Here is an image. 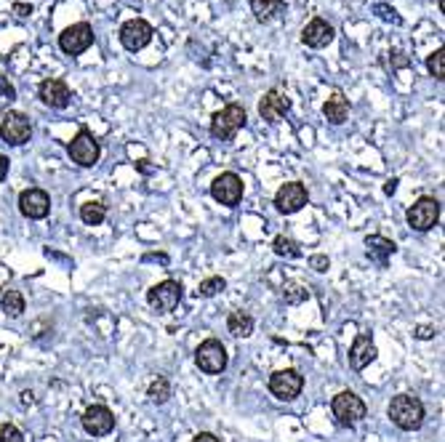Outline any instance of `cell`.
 <instances>
[{
	"mask_svg": "<svg viewBox=\"0 0 445 442\" xmlns=\"http://www.w3.org/2000/svg\"><path fill=\"white\" fill-rule=\"evenodd\" d=\"M424 413H426L424 402L419 400L416 394H395L392 402H389V408H387L389 421L395 423L397 429H403V432H416V429H421Z\"/></svg>",
	"mask_w": 445,
	"mask_h": 442,
	"instance_id": "obj_1",
	"label": "cell"
},
{
	"mask_svg": "<svg viewBox=\"0 0 445 442\" xmlns=\"http://www.w3.org/2000/svg\"><path fill=\"white\" fill-rule=\"evenodd\" d=\"M245 120H248L245 107L243 104H237V101H232V104L222 107L219 112H213L211 136L213 139H219V141H232L235 136H237V131L245 125Z\"/></svg>",
	"mask_w": 445,
	"mask_h": 442,
	"instance_id": "obj_2",
	"label": "cell"
},
{
	"mask_svg": "<svg viewBox=\"0 0 445 442\" xmlns=\"http://www.w3.org/2000/svg\"><path fill=\"white\" fill-rule=\"evenodd\" d=\"M331 413H334L339 426H354V423H360L365 418L368 408H365V402L357 394L344 389V392H339L331 400Z\"/></svg>",
	"mask_w": 445,
	"mask_h": 442,
	"instance_id": "obj_3",
	"label": "cell"
},
{
	"mask_svg": "<svg viewBox=\"0 0 445 442\" xmlns=\"http://www.w3.org/2000/svg\"><path fill=\"white\" fill-rule=\"evenodd\" d=\"M227 362H230V354L224 349V344L219 339H205V341L195 349V365L200 368L203 373L208 376H219V373L227 371Z\"/></svg>",
	"mask_w": 445,
	"mask_h": 442,
	"instance_id": "obj_4",
	"label": "cell"
},
{
	"mask_svg": "<svg viewBox=\"0 0 445 442\" xmlns=\"http://www.w3.org/2000/svg\"><path fill=\"white\" fill-rule=\"evenodd\" d=\"M405 221H408V227L416 232H429L437 227V221H440V200L437 197H419V200L408 208L405 213Z\"/></svg>",
	"mask_w": 445,
	"mask_h": 442,
	"instance_id": "obj_5",
	"label": "cell"
},
{
	"mask_svg": "<svg viewBox=\"0 0 445 442\" xmlns=\"http://www.w3.org/2000/svg\"><path fill=\"white\" fill-rule=\"evenodd\" d=\"M67 155H70V160L75 165H81V168H93L96 163H99V155H101V147L96 136H93L88 128H81L78 136L67 144Z\"/></svg>",
	"mask_w": 445,
	"mask_h": 442,
	"instance_id": "obj_6",
	"label": "cell"
},
{
	"mask_svg": "<svg viewBox=\"0 0 445 442\" xmlns=\"http://www.w3.org/2000/svg\"><path fill=\"white\" fill-rule=\"evenodd\" d=\"M32 136V120L24 115V112L9 110L0 120V139L11 144V147H21L27 144Z\"/></svg>",
	"mask_w": 445,
	"mask_h": 442,
	"instance_id": "obj_7",
	"label": "cell"
},
{
	"mask_svg": "<svg viewBox=\"0 0 445 442\" xmlns=\"http://www.w3.org/2000/svg\"><path fill=\"white\" fill-rule=\"evenodd\" d=\"M182 296H184L182 282L179 280H163V282H158V285H152L150 291H147V304H150L155 312L165 314V312H173L176 307H179Z\"/></svg>",
	"mask_w": 445,
	"mask_h": 442,
	"instance_id": "obj_8",
	"label": "cell"
},
{
	"mask_svg": "<svg viewBox=\"0 0 445 442\" xmlns=\"http://www.w3.org/2000/svg\"><path fill=\"white\" fill-rule=\"evenodd\" d=\"M93 46V27L88 21H78V24H70L67 30L59 35V48L67 53V56H81Z\"/></svg>",
	"mask_w": 445,
	"mask_h": 442,
	"instance_id": "obj_9",
	"label": "cell"
},
{
	"mask_svg": "<svg viewBox=\"0 0 445 442\" xmlns=\"http://www.w3.org/2000/svg\"><path fill=\"white\" fill-rule=\"evenodd\" d=\"M304 389V376L294 368H283V371H275L270 376V392L272 397L283 402H291L296 400Z\"/></svg>",
	"mask_w": 445,
	"mask_h": 442,
	"instance_id": "obj_10",
	"label": "cell"
},
{
	"mask_svg": "<svg viewBox=\"0 0 445 442\" xmlns=\"http://www.w3.org/2000/svg\"><path fill=\"white\" fill-rule=\"evenodd\" d=\"M211 197L216 202L227 205V208H235L237 202L243 200V179L232 171L216 176L211 184Z\"/></svg>",
	"mask_w": 445,
	"mask_h": 442,
	"instance_id": "obj_11",
	"label": "cell"
},
{
	"mask_svg": "<svg viewBox=\"0 0 445 442\" xmlns=\"http://www.w3.org/2000/svg\"><path fill=\"white\" fill-rule=\"evenodd\" d=\"M307 202H310V195H307V187L302 181H288V184H283L280 190L275 192V208L285 213V216L299 213Z\"/></svg>",
	"mask_w": 445,
	"mask_h": 442,
	"instance_id": "obj_12",
	"label": "cell"
},
{
	"mask_svg": "<svg viewBox=\"0 0 445 442\" xmlns=\"http://www.w3.org/2000/svg\"><path fill=\"white\" fill-rule=\"evenodd\" d=\"M152 35H155V30H152L150 21H144V19H128L121 27V43H123V48L131 51V53L142 51L144 46H150Z\"/></svg>",
	"mask_w": 445,
	"mask_h": 442,
	"instance_id": "obj_13",
	"label": "cell"
},
{
	"mask_svg": "<svg viewBox=\"0 0 445 442\" xmlns=\"http://www.w3.org/2000/svg\"><path fill=\"white\" fill-rule=\"evenodd\" d=\"M19 211L24 219L41 221L51 213V197L46 190H38V187H30L19 195Z\"/></svg>",
	"mask_w": 445,
	"mask_h": 442,
	"instance_id": "obj_14",
	"label": "cell"
},
{
	"mask_svg": "<svg viewBox=\"0 0 445 442\" xmlns=\"http://www.w3.org/2000/svg\"><path fill=\"white\" fill-rule=\"evenodd\" d=\"M83 429L91 434V437H107L115 429V416L107 405H91L83 413Z\"/></svg>",
	"mask_w": 445,
	"mask_h": 442,
	"instance_id": "obj_15",
	"label": "cell"
},
{
	"mask_svg": "<svg viewBox=\"0 0 445 442\" xmlns=\"http://www.w3.org/2000/svg\"><path fill=\"white\" fill-rule=\"evenodd\" d=\"M38 96H41V101L46 104V107H51V110H64L72 99L70 86L61 81V78H48V81H43L41 88H38Z\"/></svg>",
	"mask_w": 445,
	"mask_h": 442,
	"instance_id": "obj_16",
	"label": "cell"
},
{
	"mask_svg": "<svg viewBox=\"0 0 445 442\" xmlns=\"http://www.w3.org/2000/svg\"><path fill=\"white\" fill-rule=\"evenodd\" d=\"M288 110H291V99H288L285 93H280L277 88H270L262 99H259V115H262V120H267V123H277Z\"/></svg>",
	"mask_w": 445,
	"mask_h": 442,
	"instance_id": "obj_17",
	"label": "cell"
},
{
	"mask_svg": "<svg viewBox=\"0 0 445 442\" xmlns=\"http://www.w3.org/2000/svg\"><path fill=\"white\" fill-rule=\"evenodd\" d=\"M334 38H336L334 27L325 19H320V16H314V19L302 30V43L307 48H325V46L334 43Z\"/></svg>",
	"mask_w": 445,
	"mask_h": 442,
	"instance_id": "obj_18",
	"label": "cell"
},
{
	"mask_svg": "<svg viewBox=\"0 0 445 442\" xmlns=\"http://www.w3.org/2000/svg\"><path fill=\"white\" fill-rule=\"evenodd\" d=\"M376 344H374V339L368 336V333H360L357 339L352 341V346H349V368L352 371H363V368H368L371 362L376 360Z\"/></svg>",
	"mask_w": 445,
	"mask_h": 442,
	"instance_id": "obj_19",
	"label": "cell"
},
{
	"mask_svg": "<svg viewBox=\"0 0 445 442\" xmlns=\"http://www.w3.org/2000/svg\"><path fill=\"white\" fill-rule=\"evenodd\" d=\"M323 115L328 123H334V125H342L347 120V115H349V99H347L342 91H334L331 93V99L323 104Z\"/></svg>",
	"mask_w": 445,
	"mask_h": 442,
	"instance_id": "obj_20",
	"label": "cell"
},
{
	"mask_svg": "<svg viewBox=\"0 0 445 442\" xmlns=\"http://www.w3.org/2000/svg\"><path fill=\"white\" fill-rule=\"evenodd\" d=\"M365 248H368V256L379 262L382 267H387V259L397 251V245L392 240H387L382 235H371V237H365Z\"/></svg>",
	"mask_w": 445,
	"mask_h": 442,
	"instance_id": "obj_21",
	"label": "cell"
},
{
	"mask_svg": "<svg viewBox=\"0 0 445 442\" xmlns=\"http://www.w3.org/2000/svg\"><path fill=\"white\" fill-rule=\"evenodd\" d=\"M227 331L232 333L235 339H248L253 333V317L245 309H235L227 317Z\"/></svg>",
	"mask_w": 445,
	"mask_h": 442,
	"instance_id": "obj_22",
	"label": "cell"
},
{
	"mask_svg": "<svg viewBox=\"0 0 445 442\" xmlns=\"http://www.w3.org/2000/svg\"><path fill=\"white\" fill-rule=\"evenodd\" d=\"M285 14V0H253V16L259 21H272Z\"/></svg>",
	"mask_w": 445,
	"mask_h": 442,
	"instance_id": "obj_23",
	"label": "cell"
},
{
	"mask_svg": "<svg viewBox=\"0 0 445 442\" xmlns=\"http://www.w3.org/2000/svg\"><path fill=\"white\" fill-rule=\"evenodd\" d=\"M24 296H21L19 291H3L0 293V309H3V314H9V317H21L24 314Z\"/></svg>",
	"mask_w": 445,
	"mask_h": 442,
	"instance_id": "obj_24",
	"label": "cell"
},
{
	"mask_svg": "<svg viewBox=\"0 0 445 442\" xmlns=\"http://www.w3.org/2000/svg\"><path fill=\"white\" fill-rule=\"evenodd\" d=\"M107 219V205L99 200H88L81 205V221L88 227H99L101 221Z\"/></svg>",
	"mask_w": 445,
	"mask_h": 442,
	"instance_id": "obj_25",
	"label": "cell"
},
{
	"mask_svg": "<svg viewBox=\"0 0 445 442\" xmlns=\"http://www.w3.org/2000/svg\"><path fill=\"white\" fill-rule=\"evenodd\" d=\"M272 251L275 256H283V259H299L302 256V245L294 237H288V235H277L272 240Z\"/></svg>",
	"mask_w": 445,
	"mask_h": 442,
	"instance_id": "obj_26",
	"label": "cell"
},
{
	"mask_svg": "<svg viewBox=\"0 0 445 442\" xmlns=\"http://www.w3.org/2000/svg\"><path fill=\"white\" fill-rule=\"evenodd\" d=\"M147 397H150L155 405H163V402L171 400V381L165 379V376H158L155 381L150 384V389H147Z\"/></svg>",
	"mask_w": 445,
	"mask_h": 442,
	"instance_id": "obj_27",
	"label": "cell"
},
{
	"mask_svg": "<svg viewBox=\"0 0 445 442\" xmlns=\"http://www.w3.org/2000/svg\"><path fill=\"white\" fill-rule=\"evenodd\" d=\"M227 288V280L219 277V274H213V277H205V280L198 285V296L200 299H213L216 293H222Z\"/></svg>",
	"mask_w": 445,
	"mask_h": 442,
	"instance_id": "obj_28",
	"label": "cell"
},
{
	"mask_svg": "<svg viewBox=\"0 0 445 442\" xmlns=\"http://www.w3.org/2000/svg\"><path fill=\"white\" fill-rule=\"evenodd\" d=\"M283 299H285V304L296 307V304H302V302L310 299V291L304 288L302 282H285L283 285Z\"/></svg>",
	"mask_w": 445,
	"mask_h": 442,
	"instance_id": "obj_29",
	"label": "cell"
},
{
	"mask_svg": "<svg viewBox=\"0 0 445 442\" xmlns=\"http://www.w3.org/2000/svg\"><path fill=\"white\" fill-rule=\"evenodd\" d=\"M426 70L435 81H443L445 78V48H437L435 53H429L426 59Z\"/></svg>",
	"mask_w": 445,
	"mask_h": 442,
	"instance_id": "obj_30",
	"label": "cell"
},
{
	"mask_svg": "<svg viewBox=\"0 0 445 442\" xmlns=\"http://www.w3.org/2000/svg\"><path fill=\"white\" fill-rule=\"evenodd\" d=\"M0 442H24V434L14 423H3L0 426Z\"/></svg>",
	"mask_w": 445,
	"mask_h": 442,
	"instance_id": "obj_31",
	"label": "cell"
},
{
	"mask_svg": "<svg viewBox=\"0 0 445 442\" xmlns=\"http://www.w3.org/2000/svg\"><path fill=\"white\" fill-rule=\"evenodd\" d=\"M374 11H376V14H379V16H382V19H384V21H395V24H400V16H397V11H395V9H389L387 3H376Z\"/></svg>",
	"mask_w": 445,
	"mask_h": 442,
	"instance_id": "obj_32",
	"label": "cell"
},
{
	"mask_svg": "<svg viewBox=\"0 0 445 442\" xmlns=\"http://www.w3.org/2000/svg\"><path fill=\"white\" fill-rule=\"evenodd\" d=\"M310 267H312L314 272H328L331 262H328V256H323V253H317V256H310Z\"/></svg>",
	"mask_w": 445,
	"mask_h": 442,
	"instance_id": "obj_33",
	"label": "cell"
},
{
	"mask_svg": "<svg viewBox=\"0 0 445 442\" xmlns=\"http://www.w3.org/2000/svg\"><path fill=\"white\" fill-rule=\"evenodd\" d=\"M0 96H3V99H9V101L16 99V88L6 81V75H3V72H0Z\"/></svg>",
	"mask_w": 445,
	"mask_h": 442,
	"instance_id": "obj_34",
	"label": "cell"
},
{
	"mask_svg": "<svg viewBox=\"0 0 445 442\" xmlns=\"http://www.w3.org/2000/svg\"><path fill=\"white\" fill-rule=\"evenodd\" d=\"M435 325H419L416 328V339H421V341H429V339H435Z\"/></svg>",
	"mask_w": 445,
	"mask_h": 442,
	"instance_id": "obj_35",
	"label": "cell"
},
{
	"mask_svg": "<svg viewBox=\"0 0 445 442\" xmlns=\"http://www.w3.org/2000/svg\"><path fill=\"white\" fill-rule=\"evenodd\" d=\"M14 14H16V16H30L32 6L30 3H14Z\"/></svg>",
	"mask_w": 445,
	"mask_h": 442,
	"instance_id": "obj_36",
	"label": "cell"
},
{
	"mask_svg": "<svg viewBox=\"0 0 445 442\" xmlns=\"http://www.w3.org/2000/svg\"><path fill=\"white\" fill-rule=\"evenodd\" d=\"M193 442H222V440H219L216 434H211V432H200V434H195Z\"/></svg>",
	"mask_w": 445,
	"mask_h": 442,
	"instance_id": "obj_37",
	"label": "cell"
},
{
	"mask_svg": "<svg viewBox=\"0 0 445 442\" xmlns=\"http://www.w3.org/2000/svg\"><path fill=\"white\" fill-rule=\"evenodd\" d=\"M9 176V158L6 155H0V181Z\"/></svg>",
	"mask_w": 445,
	"mask_h": 442,
	"instance_id": "obj_38",
	"label": "cell"
},
{
	"mask_svg": "<svg viewBox=\"0 0 445 442\" xmlns=\"http://www.w3.org/2000/svg\"><path fill=\"white\" fill-rule=\"evenodd\" d=\"M395 190H397V179H389V181H387L384 192H387V195H392V192H395Z\"/></svg>",
	"mask_w": 445,
	"mask_h": 442,
	"instance_id": "obj_39",
	"label": "cell"
},
{
	"mask_svg": "<svg viewBox=\"0 0 445 442\" xmlns=\"http://www.w3.org/2000/svg\"><path fill=\"white\" fill-rule=\"evenodd\" d=\"M437 6H440V11H445V0H437Z\"/></svg>",
	"mask_w": 445,
	"mask_h": 442,
	"instance_id": "obj_40",
	"label": "cell"
},
{
	"mask_svg": "<svg viewBox=\"0 0 445 442\" xmlns=\"http://www.w3.org/2000/svg\"><path fill=\"white\" fill-rule=\"evenodd\" d=\"M0 293H3V291H0Z\"/></svg>",
	"mask_w": 445,
	"mask_h": 442,
	"instance_id": "obj_41",
	"label": "cell"
}]
</instances>
